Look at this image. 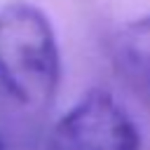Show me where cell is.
I'll list each match as a JSON object with an SVG mask.
<instances>
[{
    "label": "cell",
    "mask_w": 150,
    "mask_h": 150,
    "mask_svg": "<svg viewBox=\"0 0 150 150\" xmlns=\"http://www.w3.org/2000/svg\"><path fill=\"white\" fill-rule=\"evenodd\" d=\"M61 82V54L47 14L30 2L0 9V89L26 110H45Z\"/></svg>",
    "instance_id": "1"
},
{
    "label": "cell",
    "mask_w": 150,
    "mask_h": 150,
    "mask_svg": "<svg viewBox=\"0 0 150 150\" xmlns=\"http://www.w3.org/2000/svg\"><path fill=\"white\" fill-rule=\"evenodd\" d=\"M47 150H141V131L110 91L91 89L56 122Z\"/></svg>",
    "instance_id": "2"
},
{
    "label": "cell",
    "mask_w": 150,
    "mask_h": 150,
    "mask_svg": "<svg viewBox=\"0 0 150 150\" xmlns=\"http://www.w3.org/2000/svg\"><path fill=\"white\" fill-rule=\"evenodd\" d=\"M112 61L124 82L150 105V14L136 16L117 30Z\"/></svg>",
    "instance_id": "3"
},
{
    "label": "cell",
    "mask_w": 150,
    "mask_h": 150,
    "mask_svg": "<svg viewBox=\"0 0 150 150\" xmlns=\"http://www.w3.org/2000/svg\"><path fill=\"white\" fill-rule=\"evenodd\" d=\"M0 150H5V143H2V138H0Z\"/></svg>",
    "instance_id": "4"
}]
</instances>
